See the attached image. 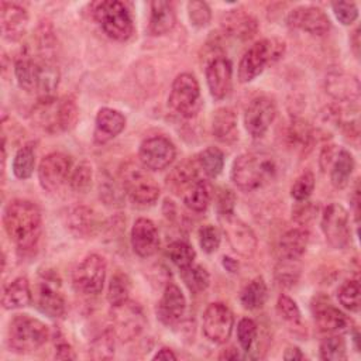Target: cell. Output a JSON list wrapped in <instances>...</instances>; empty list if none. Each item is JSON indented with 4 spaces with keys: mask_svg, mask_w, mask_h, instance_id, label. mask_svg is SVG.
Instances as JSON below:
<instances>
[{
    "mask_svg": "<svg viewBox=\"0 0 361 361\" xmlns=\"http://www.w3.org/2000/svg\"><path fill=\"white\" fill-rule=\"evenodd\" d=\"M3 224L7 235L18 250H31L41 234V212L34 202L16 199L4 209Z\"/></svg>",
    "mask_w": 361,
    "mask_h": 361,
    "instance_id": "1",
    "label": "cell"
},
{
    "mask_svg": "<svg viewBox=\"0 0 361 361\" xmlns=\"http://www.w3.org/2000/svg\"><path fill=\"white\" fill-rule=\"evenodd\" d=\"M14 73L18 86L32 93L38 100L51 99L59 83V71L49 58L23 55L16 61Z\"/></svg>",
    "mask_w": 361,
    "mask_h": 361,
    "instance_id": "2",
    "label": "cell"
},
{
    "mask_svg": "<svg viewBox=\"0 0 361 361\" xmlns=\"http://www.w3.org/2000/svg\"><path fill=\"white\" fill-rule=\"evenodd\" d=\"M276 171L278 166L271 154L262 151L245 152L233 162L231 180L238 189L252 192L269 183Z\"/></svg>",
    "mask_w": 361,
    "mask_h": 361,
    "instance_id": "3",
    "label": "cell"
},
{
    "mask_svg": "<svg viewBox=\"0 0 361 361\" xmlns=\"http://www.w3.org/2000/svg\"><path fill=\"white\" fill-rule=\"evenodd\" d=\"M78 106L72 97L38 100L32 110V121L47 133L69 131L78 121Z\"/></svg>",
    "mask_w": 361,
    "mask_h": 361,
    "instance_id": "4",
    "label": "cell"
},
{
    "mask_svg": "<svg viewBox=\"0 0 361 361\" xmlns=\"http://www.w3.org/2000/svg\"><path fill=\"white\" fill-rule=\"evenodd\" d=\"M49 337V330L45 323L28 314H16L7 331L8 347L20 354H27L38 350Z\"/></svg>",
    "mask_w": 361,
    "mask_h": 361,
    "instance_id": "5",
    "label": "cell"
},
{
    "mask_svg": "<svg viewBox=\"0 0 361 361\" xmlns=\"http://www.w3.org/2000/svg\"><path fill=\"white\" fill-rule=\"evenodd\" d=\"M120 179L124 193L138 206H152L159 197V188L144 166L126 162L120 168Z\"/></svg>",
    "mask_w": 361,
    "mask_h": 361,
    "instance_id": "6",
    "label": "cell"
},
{
    "mask_svg": "<svg viewBox=\"0 0 361 361\" xmlns=\"http://www.w3.org/2000/svg\"><path fill=\"white\" fill-rule=\"evenodd\" d=\"M285 44L279 39H261L252 44L241 56L238 63V79L241 83L254 80L267 65L282 56Z\"/></svg>",
    "mask_w": 361,
    "mask_h": 361,
    "instance_id": "7",
    "label": "cell"
},
{
    "mask_svg": "<svg viewBox=\"0 0 361 361\" xmlns=\"http://www.w3.org/2000/svg\"><path fill=\"white\" fill-rule=\"evenodd\" d=\"M93 16L104 34L116 41L128 39L134 31L131 14L126 4L121 1H99L93 8Z\"/></svg>",
    "mask_w": 361,
    "mask_h": 361,
    "instance_id": "8",
    "label": "cell"
},
{
    "mask_svg": "<svg viewBox=\"0 0 361 361\" xmlns=\"http://www.w3.org/2000/svg\"><path fill=\"white\" fill-rule=\"evenodd\" d=\"M168 103L182 117L196 116L202 106V97L199 83L192 73L185 72L173 79Z\"/></svg>",
    "mask_w": 361,
    "mask_h": 361,
    "instance_id": "9",
    "label": "cell"
},
{
    "mask_svg": "<svg viewBox=\"0 0 361 361\" xmlns=\"http://www.w3.org/2000/svg\"><path fill=\"white\" fill-rule=\"evenodd\" d=\"M106 261L99 254L85 257L72 274V282L78 292L85 295H97L106 279Z\"/></svg>",
    "mask_w": 361,
    "mask_h": 361,
    "instance_id": "10",
    "label": "cell"
},
{
    "mask_svg": "<svg viewBox=\"0 0 361 361\" xmlns=\"http://www.w3.org/2000/svg\"><path fill=\"white\" fill-rule=\"evenodd\" d=\"M322 231L330 247L340 250L350 241V217L344 206L330 203L324 207L322 214Z\"/></svg>",
    "mask_w": 361,
    "mask_h": 361,
    "instance_id": "11",
    "label": "cell"
},
{
    "mask_svg": "<svg viewBox=\"0 0 361 361\" xmlns=\"http://www.w3.org/2000/svg\"><path fill=\"white\" fill-rule=\"evenodd\" d=\"M234 317L227 305L221 302L210 303L202 317V329L206 338L216 344H224L233 331Z\"/></svg>",
    "mask_w": 361,
    "mask_h": 361,
    "instance_id": "12",
    "label": "cell"
},
{
    "mask_svg": "<svg viewBox=\"0 0 361 361\" xmlns=\"http://www.w3.org/2000/svg\"><path fill=\"white\" fill-rule=\"evenodd\" d=\"M176 157L173 142L164 135H152L145 138L138 149L141 165L149 171H162L168 168Z\"/></svg>",
    "mask_w": 361,
    "mask_h": 361,
    "instance_id": "13",
    "label": "cell"
},
{
    "mask_svg": "<svg viewBox=\"0 0 361 361\" xmlns=\"http://www.w3.org/2000/svg\"><path fill=\"white\" fill-rule=\"evenodd\" d=\"M113 307V333L121 341L135 338L145 326V316L138 303L127 300Z\"/></svg>",
    "mask_w": 361,
    "mask_h": 361,
    "instance_id": "14",
    "label": "cell"
},
{
    "mask_svg": "<svg viewBox=\"0 0 361 361\" xmlns=\"http://www.w3.org/2000/svg\"><path fill=\"white\" fill-rule=\"evenodd\" d=\"M72 162L71 158L62 152H52L42 158L38 168V179L42 189L55 192L69 180Z\"/></svg>",
    "mask_w": 361,
    "mask_h": 361,
    "instance_id": "15",
    "label": "cell"
},
{
    "mask_svg": "<svg viewBox=\"0 0 361 361\" xmlns=\"http://www.w3.org/2000/svg\"><path fill=\"white\" fill-rule=\"evenodd\" d=\"M220 224L228 244L237 254L243 257H251L255 252L258 243L254 231L248 224L234 217V213L220 216Z\"/></svg>",
    "mask_w": 361,
    "mask_h": 361,
    "instance_id": "16",
    "label": "cell"
},
{
    "mask_svg": "<svg viewBox=\"0 0 361 361\" xmlns=\"http://www.w3.org/2000/svg\"><path fill=\"white\" fill-rule=\"evenodd\" d=\"M34 302L39 312L49 317H61L65 313V299L61 292L59 279L55 275H42L35 288Z\"/></svg>",
    "mask_w": 361,
    "mask_h": 361,
    "instance_id": "17",
    "label": "cell"
},
{
    "mask_svg": "<svg viewBox=\"0 0 361 361\" xmlns=\"http://www.w3.org/2000/svg\"><path fill=\"white\" fill-rule=\"evenodd\" d=\"M276 116V106L271 97L258 96L245 109L244 113V126L247 131L258 138L262 137Z\"/></svg>",
    "mask_w": 361,
    "mask_h": 361,
    "instance_id": "18",
    "label": "cell"
},
{
    "mask_svg": "<svg viewBox=\"0 0 361 361\" xmlns=\"http://www.w3.org/2000/svg\"><path fill=\"white\" fill-rule=\"evenodd\" d=\"M288 24L312 35H324L330 30V20L326 13L314 6H300L288 16Z\"/></svg>",
    "mask_w": 361,
    "mask_h": 361,
    "instance_id": "19",
    "label": "cell"
},
{
    "mask_svg": "<svg viewBox=\"0 0 361 361\" xmlns=\"http://www.w3.org/2000/svg\"><path fill=\"white\" fill-rule=\"evenodd\" d=\"M185 310H186L185 295L182 293L180 288L176 283L169 282L165 286L159 302L157 303V317L162 324L173 326L182 320Z\"/></svg>",
    "mask_w": 361,
    "mask_h": 361,
    "instance_id": "20",
    "label": "cell"
},
{
    "mask_svg": "<svg viewBox=\"0 0 361 361\" xmlns=\"http://www.w3.org/2000/svg\"><path fill=\"white\" fill-rule=\"evenodd\" d=\"M206 82L216 100L224 99L233 82V66L226 56H214L206 66Z\"/></svg>",
    "mask_w": 361,
    "mask_h": 361,
    "instance_id": "21",
    "label": "cell"
},
{
    "mask_svg": "<svg viewBox=\"0 0 361 361\" xmlns=\"http://www.w3.org/2000/svg\"><path fill=\"white\" fill-rule=\"evenodd\" d=\"M316 326L320 331L329 334H340L348 330L351 320L337 307L326 300H316L313 305Z\"/></svg>",
    "mask_w": 361,
    "mask_h": 361,
    "instance_id": "22",
    "label": "cell"
},
{
    "mask_svg": "<svg viewBox=\"0 0 361 361\" xmlns=\"http://www.w3.org/2000/svg\"><path fill=\"white\" fill-rule=\"evenodd\" d=\"M131 247L142 258L151 257L159 247V234L157 226L149 219L135 220L131 228Z\"/></svg>",
    "mask_w": 361,
    "mask_h": 361,
    "instance_id": "23",
    "label": "cell"
},
{
    "mask_svg": "<svg viewBox=\"0 0 361 361\" xmlns=\"http://www.w3.org/2000/svg\"><path fill=\"white\" fill-rule=\"evenodd\" d=\"M66 224L69 230L80 238H89L100 228L99 214L87 206H76L68 212Z\"/></svg>",
    "mask_w": 361,
    "mask_h": 361,
    "instance_id": "24",
    "label": "cell"
},
{
    "mask_svg": "<svg viewBox=\"0 0 361 361\" xmlns=\"http://www.w3.org/2000/svg\"><path fill=\"white\" fill-rule=\"evenodd\" d=\"M28 23V14L24 7L16 3L1 1V32L10 41L20 39Z\"/></svg>",
    "mask_w": 361,
    "mask_h": 361,
    "instance_id": "25",
    "label": "cell"
},
{
    "mask_svg": "<svg viewBox=\"0 0 361 361\" xmlns=\"http://www.w3.org/2000/svg\"><path fill=\"white\" fill-rule=\"evenodd\" d=\"M126 127V117L118 110L103 107L96 114L94 141L99 144L107 142L117 137Z\"/></svg>",
    "mask_w": 361,
    "mask_h": 361,
    "instance_id": "26",
    "label": "cell"
},
{
    "mask_svg": "<svg viewBox=\"0 0 361 361\" xmlns=\"http://www.w3.org/2000/svg\"><path fill=\"white\" fill-rule=\"evenodd\" d=\"M326 89L329 94L338 102H355L360 96L358 79L344 72H333L327 76Z\"/></svg>",
    "mask_w": 361,
    "mask_h": 361,
    "instance_id": "27",
    "label": "cell"
},
{
    "mask_svg": "<svg viewBox=\"0 0 361 361\" xmlns=\"http://www.w3.org/2000/svg\"><path fill=\"white\" fill-rule=\"evenodd\" d=\"M221 25L224 32H227V35H231L240 39H250L251 37L255 35L258 30L257 20L251 14L245 13L244 10L228 11L223 17Z\"/></svg>",
    "mask_w": 361,
    "mask_h": 361,
    "instance_id": "28",
    "label": "cell"
},
{
    "mask_svg": "<svg viewBox=\"0 0 361 361\" xmlns=\"http://www.w3.org/2000/svg\"><path fill=\"white\" fill-rule=\"evenodd\" d=\"M309 234L303 228L288 230L278 241V254L281 259L298 261L306 251Z\"/></svg>",
    "mask_w": 361,
    "mask_h": 361,
    "instance_id": "29",
    "label": "cell"
},
{
    "mask_svg": "<svg viewBox=\"0 0 361 361\" xmlns=\"http://www.w3.org/2000/svg\"><path fill=\"white\" fill-rule=\"evenodd\" d=\"M176 23V13L169 1L157 0L151 3L149 32L152 35H164L169 32Z\"/></svg>",
    "mask_w": 361,
    "mask_h": 361,
    "instance_id": "30",
    "label": "cell"
},
{
    "mask_svg": "<svg viewBox=\"0 0 361 361\" xmlns=\"http://www.w3.org/2000/svg\"><path fill=\"white\" fill-rule=\"evenodd\" d=\"M197 169H200V168L197 165L196 158L183 161L182 164L175 166L172 169V172L166 176L168 188L175 193L182 192V195H183L199 179Z\"/></svg>",
    "mask_w": 361,
    "mask_h": 361,
    "instance_id": "31",
    "label": "cell"
},
{
    "mask_svg": "<svg viewBox=\"0 0 361 361\" xmlns=\"http://www.w3.org/2000/svg\"><path fill=\"white\" fill-rule=\"evenodd\" d=\"M32 293L30 289V282L24 276H18L6 285L3 290L1 305L4 309H20L31 303Z\"/></svg>",
    "mask_w": 361,
    "mask_h": 361,
    "instance_id": "32",
    "label": "cell"
},
{
    "mask_svg": "<svg viewBox=\"0 0 361 361\" xmlns=\"http://www.w3.org/2000/svg\"><path fill=\"white\" fill-rule=\"evenodd\" d=\"M212 133L221 142H230L237 138V117L228 107L217 109L212 120Z\"/></svg>",
    "mask_w": 361,
    "mask_h": 361,
    "instance_id": "33",
    "label": "cell"
},
{
    "mask_svg": "<svg viewBox=\"0 0 361 361\" xmlns=\"http://www.w3.org/2000/svg\"><path fill=\"white\" fill-rule=\"evenodd\" d=\"M354 171V158L347 149H340L334 155L330 168V180L334 188L343 189L348 185Z\"/></svg>",
    "mask_w": 361,
    "mask_h": 361,
    "instance_id": "34",
    "label": "cell"
},
{
    "mask_svg": "<svg viewBox=\"0 0 361 361\" xmlns=\"http://www.w3.org/2000/svg\"><path fill=\"white\" fill-rule=\"evenodd\" d=\"M212 186L207 180L197 179L182 196L183 203L193 212H204L212 200Z\"/></svg>",
    "mask_w": 361,
    "mask_h": 361,
    "instance_id": "35",
    "label": "cell"
},
{
    "mask_svg": "<svg viewBox=\"0 0 361 361\" xmlns=\"http://www.w3.org/2000/svg\"><path fill=\"white\" fill-rule=\"evenodd\" d=\"M241 305L248 310H255L264 306L267 300V285L261 276L254 278L245 285L240 296Z\"/></svg>",
    "mask_w": 361,
    "mask_h": 361,
    "instance_id": "36",
    "label": "cell"
},
{
    "mask_svg": "<svg viewBox=\"0 0 361 361\" xmlns=\"http://www.w3.org/2000/svg\"><path fill=\"white\" fill-rule=\"evenodd\" d=\"M199 168L209 176L216 178L224 166V154L217 147H207L196 157Z\"/></svg>",
    "mask_w": 361,
    "mask_h": 361,
    "instance_id": "37",
    "label": "cell"
},
{
    "mask_svg": "<svg viewBox=\"0 0 361 361\" xmlns=\"http://www.w3.org/2000/svg\"><path fill=\"white\" fill-rule=\"evenodd\" d=\"M130 290H131V282L130 278L124 274L117 271L109 283V289H107V300L111 306H118L124 302L128 300L130 296Z\"/></svg>",
    "mask_w": 361,
    "mask_h": 361,
    "instance_id": "38",
    "label": "cell"
},
{
    "mask_svg": "<svg viewBox=\"0 0 361 361\" xmlns=\"http://www.w3.org/2000/svg\"><path fill=\"white\" fill-rule=\"evenodd\" d=\"M35 166V149L32 144L21 147L13 159V173L18 179H28Z\"/></svg>",
    "mask_w": 361,
    "mask_h": 361,
    "instance_id": "39",
    "label": "cell"
},
{
    "mask_svg": "<svg viewBox=\"0 0 361 361\" xmlns=\"http://www.w3.org/2000/svg\"><path fill=\"white\" fill-rule=\"evenodd\" d=\"M180 278L192 293H200L206 290L210 283L209 272L202 265L195 264L185 269H180Z\"/></svg>",
    "mask_w": 361,
    "mask_h": 361,
    "instance_id": "40",
    "label": "cell"
},
{
    "mask_svg": "<svg viewBox=\"0 0 361 361\" xmlns=\"http://www.w3.org/2000/svg\"><path fill=\"white\" fill-rule=\"evenodd\" d=\"M288 140L293 148H296L299 151H305L306 148H309L310 141H312L310 126L302 118L292 120V123L288 128Z\"/></svg>",
    "mask_w": 361,
    "mask_h": 361,
    "instance_id": "41",
    "label": "cell"
},
{
    "mask_svg": "<svg viewBox=\"0 0 361 361\" xmlns=\"http://www.w3.org/2000/svg\"><path fill=\"white\" fill-rule=\"evenodd\" d=\"M168 257L169 259L179 268V269H185L188 267H190L195 262L196 258V252L192 248L190 244H188L186 241L178 240L173 241L168 245Z\"/></svg>",
    "mask_w": 361,
    "mask_h": 361,
    "instance_id": "42",
    "label": "cell"
},
{
    "mask_svg": "<svg viewBox=\"0 0 361 361\" xmlns=\"http://www.w3.org/2000/svg\"><path fill=\"white\" fill-rule=\"evenodd\" d=\"M320 358L324 361L347 360V345L344 338L338 334L324 338L320 344Z\"/></svg>",
    "mask_w": 361,
    "mask_h": 361,
    "instance_id": "43",
    "label": "cell"
},
{
    "mask_svg": "<svg viewBox=\"0 0 361 361\" xmlns=\"http://www.w3.org/2000/svg\"><path fill=\"white\" fill-rule=\"evenodd\" d=\"M340 305L350 312L360 310V282L357 279L345 281L337 290Z\"/></svg>",
    "mask_w": 361,
    "mask_h": 361,
    "instance_id": "44",
    "label": "cell"
},
{
    "mask_svg": "<svg viewBox=\"0 0 361 361\" xmlns=\"http://www.w3.org/2000/svg\"><path fill=\"white\" fill-rule=\"evenodd\" d=\"M92 165L87 161H82L71 172L69 185L76 192H86L92 185Z\"/></svg>",
    "mask_w": 361,
    "mask_h": 361,
    "instance_id": "45",
    "label": "cell"
},
{
    "mask_svg": "<svg viewBox=\"0 0 361 361\" xmlns=\"http://www.w3.org/2000/svg\"><path fill=\"white\" fill-rule=\"evenodd\" d=\"M90 357L96 360L111 358L114 354V333L113 330L104 331L100 337H97L90 347Z\"/></svg>",
    "mask_w": 361,
    "mask_h": 361,
    "instance_id": "46",
    "label": "cell"
},
{
    "mask_svg": "<svg viewBox=\"0 0 361 361\" xmlns=\"http://www.w3.org/2000/svg\"><path fill=\"white\" fill-rule=\"evenodd\" d=\"M314 189V175L310 171L300 173L290 188V195L296 202L307 200Z\"/></svg>",
    "mask_w": 361,
    "mask_h": 361,
    "instance_id": "47",
    "label": "cell"
},
{
    "mask_svg": "<svg viewBox=\"0 0 361 361\" xmlns=\"http://www.w3.org/2000/svg\"><path fill=\"white\" fill-rule=\"evenodd\" d=\"M257 323L252 319L244 317L237 324V338L244 351H250L257 338Z\"/></svg>",
    "mask_w": 361,
    "mask_h": 361,
    "instance_id": "48",
    "label": "cell"
},
{
    "mask_svg": "<svg viewBox=\"0 0 361 361\" xmlns=\"http://www.w3.org/2000/svg\"><path fill=\"white\" fill-rule=\"evenodd\" d=\"M276 310L279 316L286 320L290 324H299L300 323V310L296 305V302L289 298L288 295H279L276 302Z\"/></svg>",
    "mask_w": 361,
    "mask_h": 361,
    "instance_id": "49",
    "label": "cell"
},
{
    "mask_svg": "<svg viewBox=\"0 0 361 361\" xmlns=\"http://www.w3.org/2000/svg\"><path fill=\"white\" fill-rule=\"evenodd\" d=\"M188 13H189L190 23L199 28L206 27L212 17L209 6L204 1H199V0H193L188 3Z\"/></svg>",
    "mask_w": 361,
    "mask_h": 361,
    "instance_id": "50",
    "label": "cell"
},
{
    "mask_svg": "<svg viewBox=\"0 0 361 361\" xmlns=\"http://www.w3.org/2000/svg\"><path fill=\"white\" fill-rule=\"evenodd\" d=\"M199 244H200V247L204 252H207V254L214 252L220 245V233H219V230L212 224H206V226L200 227V230H199Z\"/></svg>",
    "mask_w": 361,
    "mask_h": 361,
    "instance_id": "51",
    "label": "cell"
},
{
    "mask_svg": "<svg viewBox=\"0 0 361 361\" xmlns=\"http://www.w3.org/2000/svg\"><path fill=\"white\" fill-rule=\"evenodd\" d=\"M296 261L290 259H281L279 265L275 269L276 281L281 285H293L299 276V268L295 267Z\"/></svg>",
    "mask_w": 361,
    "mask_h": 361,
    "instance_id": "52",
    "label": "cell"
},
{
    "mask_svg": "<svg viewBox=\"0 0 361 361\" xmlns=\"http://www.w3.org/2000/svg\"><path fill=\"white\" fill-rule=\"evenodd\" d=\"M333 11L336 18L344 24V25H350L353 24L357 17H358V8L355 6V3L351 1H336L331 4Z\"/></svg>",
    "mask_w": 361,
    "mask_h": 361,
    "instance_id": "53",
    "label": "cell"
},
{
    "mask_svg": "<svg viewBox=\"0 0 361 361\" xmlns=\"http://www.w3.org/2000/svg\"><path fill=\"white\" fill-rule=\"evenodd\" d=\"M99 190H100V197L106 202V204H111V206L121 204L123 195L118 190L117 185L109 176L106 179L103 178V180H100Z\"/></svg>",
    "mask_w": 361,
    "mask_h": 361,
    "instance_id": "54",
    "label": "cell"
},
{
    "mask_svg": "<svg viewBox=\"0 0 361 361\" xmlns=\"http://www.w3.org/2000/svg\"><path fill=\"white\" fill-rule=\"evenodd\" d=\"M234 203H235V196L230 189H224L219 193L217 197V210L220 216L224 214H233L234 213Z\"/></svg>",
    "mask_w": 361,
    "mask_h": 361,
    "instance_id": "55",
    "label": "cell"
},
{
    "mask_svg": "<svg viewBox=\"0 0 361 361\" xmlns=\"http://www.w3.org/2000/svg\"><path fill=\"white\" fill-rule=\"evenodd\" d=\"M303 203H305V206H300L299 209H296V212L293 213L295 214V217L300 221V223H306L307 220H310L312 217H313V206L310 204V203H307L306 200H303Z\"/></svg>",
    "mask_w": 361,
    "mask_h": 361,
    "instance_id": "56",
    "label": "cell"
},
{
    "mask_svg": "<svg viewBox=\"0 0 361 361\" xmlns=\"http://www.w3.org/2000/svg\"><path fill=\"white\" fill-rule=\"evenodd\" d=\"M55 358L58 360H75L76 355L72 350V347L66 343H61L56 345V351H55Z\"/></svg>",
    "mask_w": 361,
    "mask_h": 361,
    "instance_id": "57",
    "label": "cell"
},
{
    "mask_svg": "<svg viewBox=\"0 0 361 361\" xmlns=\"http://www.w3.org/2000/svg\"><path fill=\"white\" fill-rule=\"evenodd\" d=\"M305 355L298 347H288L283 353V360L288 361H295V360H303Z\"/></svg>",
    "mask_w": 361,
    "mask_h": 361,
    "instance_id": "58",
    "label": "cell"
},
{
    "mask_svg": "<svg viewBox=\"0 0 361 361\" xmlns=\"http://www.w3.org/2000/svg\"><path fill=\"white\" fill-rule=\"evenodd\" d=\"M152 358H154V360H176L178 355H176L171 348L162 347V348H159V350L155 353V355H154Z\"/></svg>",
    "mask_w": 361,
    "mask_h": 361,
    "instance_id": "59",
    "label": "cell"
},
{
    "mask_svg": "<svg viewBox=\"0 0 361 361\" xmlns=\"http://www.w3.org/2000/svg\"><path fill=\"white\" fill-rule=\"evenodd\" d=\"M223 265H224V268H226L227 271H230V272H237V271H238V264H237V261H234V259H231V258H228V257H224V258H223Z\"/></svg>",
    "mask_w": 361,
    "mask_h": 361,
    "instance_id": "60",
    "label": "cell"
},
{
    "mask_svg": "<svg viewBox=\"0 0 361 361\" xmlns=\"http://www.w3.org/2000/svg\"><path fill=\"white\" fill-rule=\"evenodd\" d=\"M220 360H237V358H240V354L234 350V348H228L227 351H223V354H220V357H219Z\"/></svg>",
    "mask_w": 361,
    "mask_h": 361,
    "instance_id": "61",
    "label": "cell"
}]
</instances>
